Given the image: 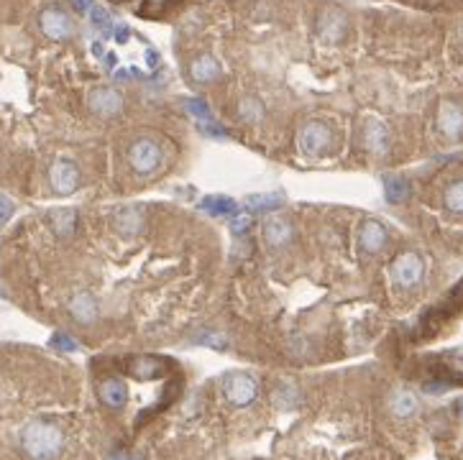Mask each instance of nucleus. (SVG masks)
Wrapping results in <instances>:
<instances>
[{"label": "nucleus", "mask_w": 463, "mask_h": 460, "mask_svg": "<svg viewBox=\"0 0 463 460\" xmlns=\"http://www.w3.org/2000/svg\"><path fill=\"white\" fill-rule=\"evenodd\" d=\"M64 447V435L54 422L34 420L20 430V450L28 460H57Z\"/></svg>", "instance_id": "obj_1"}, {"label": "nucleus", "mask_w": 463, "mask_h": 460, "mask_svg": "<svg viewBox=\"0 0 463 460\" xmlns=\"http://www.w3.org/2000/svg\"><path fill=\"white\" fill-rule=\"evenodd\" d=\"M223 391H225L230 404H235V407H246V404H251V401L259 396V381L249 374L235 371V374H228L225 379H223Z\"/></svg>", "instance_id": "obj_2"}, {"label": "nucleus", "mask_w": 463, "mask_h": 460, "mask_svg": "<svg viewBox=\"0 0 463 460\" xmlns=\"http://www.w3.org/2000/svg\"><path fill=\"white\" fill-rule=\"evenodd\" d=\"M128 161L139 174H151L161 161V148L156 141L151 138H139L128 151Z\"/></svg>", "instance_id": "obj_3"}, {"label": "nucleus", "mask_w": 463, "mask_h": 460, "mask_svg": "<svg viewBox=\"0 0 463 460\" xmlns=\"http://www.w3.org/2000/svg\"><path fill=\"white\" fill-rule=\"evenodd\" d=\"M423 271H425L423 259H420L417 254H412V251L397 256V261L392 264V279L404 289L415 287L417 281L423 279Z\"/></svg>", "instance_id": "obj_4"}, {"label": "nucleus", "mask_w": 463, "mask_h": 460, "mask_svg": "<svg viewBox=\"0 0 463 460\" xmlns=\"http://www.w3.org/2000/svg\"><path fill=\"white\" fill-rule=\"evenodd\" d=\"M330 143H333V134H330V128L325 126V123H320V120L307 123V126L303 128V134H300V148H303V153H307V156L328 151Z\"/></svg>", "instance_id": "obj_5"}, {"label": "nucleus", "mask_w": 463, "mask_h": 460, "mask_svg": "<svg viewBox=\"0 0 463 460\" xmlns=\"http://www.w3.org/2000/svg\"><path fill=\"white\" fill-rule=\"evenodd\" d=\"M88 105L93 113L110 118V115H118L123 110V98L113 87H95L93 93L88 95Z\"/></svg>", "instance_id": "obj_6"}, {"label": "nucleus", "mask_w": 463, "mask_h": 460, "mask_svg": "<svg viewBox=\"0 0 463 460\" xmlns=\"http://www.w3.org/2000/svg\"><path fill=\"white\" fill-rule=\"evenodd\" d=\"M41 31L49 36V39H69L74 31L72 20H69V16L64 13V11H59V8H47L44 13H41Z\"/></svg>", "instance_id": "obj_7"}, {"label": "nucleus", "mask_w": 463, "mask_h": 460, "mask_svg": "<svg viewBox=\"0 0 463 460\" xmlns=\"http://www.w3.org/2000/svg\"><path fill=\"white\" fill-rule=\"evenodd\" d=\"M77 182H80V169H77V164H74V161L59 159L52 167V187L57 189L59 194L74 192Z\"/></svg>", "instance_id": "obj_8"}, {"label": "nucleus", "mask_w": 463, "mask_h": 460, "mask_svg": "<svg viewBox=\"0 0 463 460\" xmlns=\"http://www.w3.org/2000/svg\"><path fill=\"white\" fill-rule=\"evenodd\" d=\"M438 128L443 131V136L448 138H461L463 136V107H458L456 102L445 100L438 110Z\"/></svg>", "instance_id": "obj_9"}, {"label": "nucleus", "mask_w": 463, "mask_h": 460, "mask_svg": "<svg viewBox=\"0 0 463 460\" xmlns=\"http://www.w3.org/2000/svg\"><path fill=\"white\" fill-rule=\"evenodd\" d=\"M292 225H289L287 218L282 215H269L266 220H264V240H266V246L271 248H282L287 246L289 240H292Z\"/></svg>", "instance_id": "obj_10"}, {"label": "nucleus", "mask_w": 463, "mask_h": 460, "mask_svg": "<svg viewBox=\"0 0 463 460\" xmlns=\"http://www.w3.org/2000/svg\"><path fill=\"white\" fill-rule=\"evenodd\" d=\"M346 26H348V20L341 11H322L320 18H317V34L325 41H341L346 34Z\"/></svg>", "instance_id": "obj_11"}, {"label": "nucleus", "mask_w": 463, "mask_h": 460, "mask_svg": "<svg viewBox=\"0 0 463 460\" xmlns=\"http://www.w3.org/2000/svg\"><path fill=\"white\" fill-rule=\"evenodd\" d=\"M363 146L369 148L371 153H387L389 148V131L379 120H369L363 128Z\"/></svg>", "instance_id": "obj_12"}, {"label": "nucleus", "mask_w": 463, "mask_h": 460, "mask_svg": "<svg viewBox=\"0 0 463 460\" xmlns=\"http://www.w3.org/2000/svg\"><path fill=\"white\" fill-rule=\"evenodd\" d=\"M358 243H361V248H363V251H369V254L382 251L384 243H387V228H384L382 223H376V220H366L361 225Z\"/></svg>", "instance_id": "obj_13"}, {"label": "nucleus", "mask_w": 463, "mask_h": 460, "mask_svg": "<svg viewBox=\"0 0 463 460\" xmlns=\"http://www.w3.org/2000/svg\"><path fill=\"white\" fill-rule=\"evenodd\" d=\"M98 394H100L102 404L110 407V409H121L123 404H126V399H128L126 384H123L121 379H105L100 384V389H98Z\"/></svg>", "instance_id": "obj_14"}, {"label": "nucleus", "mask_w": 463, "mask_h": 460, "mask_svg": "<svg viewBox=\"0 0 463 460\" xmlns=\"http://www.w3.org/2000/svg\"><path fill=\"white\" fill-rule=\"evenodd\" d=\"M69 312H72V317L77 322L88 325V322H93L98 317V305H95V300L88 292H77L69 300Z\"/></svg>", "instance_id": "obj_15"}, {"label": "nucleus", "mask_w": 463, "mask_h": 460, "mask_svg": "<svg viewBox=\"0 0 463 460\" xmlns=\"http://www.w3.org/2000/svg\"><path fill=\"white\" fill-rule=\"evenodd\" d=\"M189 74H192V80L195 82H213L218 74H221V67H218V61L208 54H202L197 57L192 64H189Z\"/></svg>", "instance_id": "obj_16"}, {"label": "nucleus", "mask_w": 463, "mask_h": 460, "mask_svg": "<svg viewBox=\"0 0 463 460\" xmlns=\"http://www.w3.org/2000/svg\"><path fill=\"white\" fill-rule=\"evenodd\" d=\"M407 194H410V184H407V179L394 177V174H387V177H384V197H387V202L399 205V202L407 200Z\"/></svg>", "instance_id": "obj_17"}, {"label": "nucleus", "mask_w": 463, "mask_h": 460, "mask_svg": "<svg viewBox=\"0 0 463 460\" xmlns=\"http://www.w3.org/2000/svg\"><path fill=\"white\" fill-rule=\"evenodd\" d=\"M49 223H52L57 235H69L74 230V223H77V213H74V210H67V207H59V210H52V213H49Z\"/></svg>", "instance_id": "obj_18"}, {"label": "nucleus", "mask_w": 463, "mask_h": 460, "mask_svg": "<svg viewBox=\"0 0 463 460\" xmlns=\"http://www.w3.org/2000/svg\"><path fill=\"white\" fill-rule=\"evenodd\" d=\"M235 207H238V205H235V200H230V197H223V194H210V197H205V200L200 202V210L215 215V218L233 213Z\"/></svg>", "instance_id": "obj_19"}, {"label": "nucleus", "mask_w": 463, "mask_h": 460, "mask_svg": "<svg viewBox=\"0 0 463 460\" xmlns=\"http://www.w3.org/2000/svg\"><path fill=\"white\" fill-rule=\"evenodd\" d=\"M113 223L121 233H139L143 225V218L139 210H121V213L113 218Z\"/></svg>", "instance_id": "obj_20"}, {"label": "nucleus", "mask_w": 463, "mask_h": 460, "mask_svg": "<svg viewBox=\"0 0 463 460\" xmlns=\"http://www.w3.org/2000/svg\"><path fill=\"white\" fill-rule=\"evenodd\" d=\"M392 412H394L397 417H410V414H415V412H417L415 394H410V391H397L394 396H392Z\"/></svg>", "instance_id": "obj_21"}, {"label": "nucleus", "mask_w": 463, "mask_h": 460, "mask_svg": "<svg viewBox=\"0 0 463 460\" xmlns=\"http://www.w3.org/2000/svg\"><path fill=\"white\" fill-rule=\"evenodd\" d=\"M284 202V194L282 192H269V194H251L246 197V207L249 210H276V207Z\"/></svg>", "instance_id": "obj_22"}, {"label": "nucleus", "mask_w": 463, "mask_h": 460, "mask_svg": "<svg viewBox=\"0 0 463 460\" xmlns=\"http://www.w3.org/2000/svg\"><path fill=\"white\" fill-rule=\"evenodd\" d=\"M445 207L450 213L463 215V179L448 184V189H445Z\"/></svg>", "instance_id": "obj_23"}, {"label": "nucleus", "mask_w": 463, "mask_h": 460, "mask_svg": "<svg viewBox=\"0 0 463 460\" xmlns=\"http://www.w3.org/2000/svg\"><path fill=\"white\" fill-rule=\"evenodd\" d=\"M195 343L197 346L215 348V350H225V348H228V338H225L223 333H213V330H202V333H197Z\"/></svg>", "instance_id": "obj_24"}, {"label": "nucleus", "mask_w": 463, "mask_h": 460, "mask_svg": "<svg viewBox=\"0 0 463 460\" xmlns=\"http://www.w3.org/2000/svg\"><path fill=\"white\" fill-rule=\"evenodd\" d=\"M161 371V360L156 358H139L134 363V374L139 379H151V376H159Z\"/></svg>", "instance_id": "obj_25"}, {"label": "nucleus", "mask_w": 463, "mask_h": 460, "mask_svg": "<svg viewBox=\"0 0 463 460\" xmlns=\"http://www.w3.org/2000/svg\"><path fill=\"white\" fill-rule=\"evenodd\" d=\"M184 105V110H187L192 118H197V123H202V120H213V115H210V107L205 100H197V98H189V100L182 102Z\"/></svg>", "instance_id": "obj_26"}, {"label": "nucleus", "mask_w": 463, "mask_h": 460, "mask_svg": "<svg viewBox=\"0 0 463 460\" xmlns=\"http://www.w3.org/2000/svg\"><path fill=\"white\" fill-rule=\"evenodd\" d=\"M274 401L282 409H292L297 404V389L292 384H282V387L274 391Z\"/></svg>", "instance_id": "obj_27"}, {"label": "nucleus", "mask_w": 463, "mask_h": 460, "mask_svg": "<svg viewBox=\"0 0 463 460\" xmlns=\"http://www.w3.org/2000/svg\"><path fill=\"white\" fill-rule=\"evenodd\" d=\"M241 115H243V120H249V123L262 120V115H264L262 102L254 100V98H243V100H241Z\"/></svg>", "instance_id": "obj_28"}, {"label": "nucleus", "mask_w": 463, "mask_h": 460, "mask_svg": "<svg viewBox=\"0 0 463 460\" xmlns=\"http://www.w3.org/2000/svg\"><path fill=\"white\" fill-rule=\"evenodd\" d=\"M49 346H52L54 350H59V353H74V350H77V341L69 338L67 333H54Z\"/></svg>", "instance_id": "obj_29"}, {"label": "nucleus", "mask_w": 463, "mask_h": 460, "mask_svg": "<svg viewBox=\"0 0 463 460\" xmlns=\"http://www.w3.org/2000/svg\"><path fill=\"white\" fill-rule=\"evenodd\" d=\"M90 20H93L95 28H102V31L110 34V16L105 13V8H100V6L90 8Z\"/></svg>", "instance_id": "obj_30"}, {"label": "nucleus", "mask_w": 463, "mask_h": 460, "mask_svg": "<svg viewBox=\"0 0 463 460\" xmlns=\"http://www.w3.org/2000/svg\"><path fill=\"white\" fill-rule=\"evenodd\" d=\"M251 215L249 213H238V215H233V218H230V230H233L235 235H241V233H246V230H249L251 228Z\"/></svg>", "instance_id": "obj_31"}, {"label": "nucleus", "mask_w": 463, "mask_h": 460, "mask_svg": "<svg viewBox=\"0 0 463 460\" xmlns=\"http://www.w3.org/2000/svg\"><path fill=\"white\" fill-rule=\"evenodd\" d=\"M200 131L208 136H215V138H225V136H228V131H225L221 123H215V120H202Z\"/></svg>", "instance_id": "obj_32"}, {"label": "nucleus", "mask_w": 463, "mask_h": 460, "mask_svg": "<svg viewBox=\"0 0 463 460\" xmlns=\"http://www.w3.org/2000/svg\"><path fill=\"white\" fill-rule=\"evenodd\" d=\"M11 215H13V202L8 200L6 194H0V228L11 220Z\"/></svg>", "instance_id": "obj_33"}, {"label": "nucleus", "mask_w": 463, "mask_h": 460, "mask_svg": "<svg viewBox=\"0 0 463 460\" xmlns=\"http://www.w3.org/2000/svg\"><path fill=\"white\" fill-rule=\"evenodd\" d=\"M450 384H445V381H430V384H425V391L428 394H440V391H445Z\"/></svg>", "instance_id": "obj_34"}, {"label": "nucleus", "mask_w": 463, "mask_h": 460, "mask_svg": "<svg viewBox=\"0 0 463 460\" xmlns=\"http://www.w3.org/2000/svg\"><path fill=\"white\" fill-rule=\"evenodd\" d=\"M128 34H131V31H128L126 26H118V28H115V41L126 44V41H128Z\"/></svg>", "instance_id": "obj_35"}, {"label": "nucleus", "mask_w": 463, "mask_h": 460, "mask_svg": "<svg viewBox=\"0 0 463 460\" xmlns=\"http://www.w3.org/2000/svg\"><path fill=\"white\" fill-rule=\"evenodd\" d=\"M146 64L148 67H156V64H159V54H156L154 49H148L146 52Z\"/></svg>", "instance_id": "obj_36"}, {"label": "nucleus", "mask_w": 463, "mask_h": 460, "mask_svg": "<svg viewBox=\"0 0 463 460\" xmlns=\"http://www.w3.org/2000/svg\"><path fill=\"white\" fill-rule=\"evenodd\" d=\"M72 3H74V8H77V11H90V6H93L90 0H72Z\"/></svg>", "instance_id": "obj_37"}, {"label": "nucleus", "mask_w": 463, "mask_h": 460, "mask_svg": "<svg viewBox=\"0 0 463 460\" xmlns=\"http://www.w3.org/2000/svg\"><path fill=\"white\" fill-rule=\"evenodd\" d=\"M105 64H107V69H113L115 64H118V57H115L113 52H110V54H105Z\"/></svg>", "instance_id": "obj_38"}, {"label": "nucleus", "mask_w": 463, "mask_h": 460, "mask_svg": "<svg viewBox=\"0 0 463 460\" xmlns=\"http://www.w3.org/2000/svg\"><path fill=\"white\" fill-rule=\"evenodd\" d=\"M93 54H95V57H105V49H102V41H95V44H93Z\"/></svg>", "instance_id": "obj_39"}, {"label": "nucleus", "mask_w": 463, "mask_h": 460, "mask_svg": "<svg viewBox=\"0 0 463 460\" xmlns=\"http://www.w3.org/2000/svg\"><path fill=\"white\" fill-rule=\"evenodd\" d=\"M456 409H458V412L463 414V399H461V401H458V404H456Z\"/></svg>", "instance_id": "obj_40"}, {"label": "nucleus", "mask_w": 463, "mask_h": 460, "mask_svg": "<svg viewBox=\"0 0 463 460\" xmlns=\"http://www.w3.org/2000/svg\"><path fill=\"white\" fill-rule=\"evenodd\" d=\"M113 460H128V458H113Z\"/></svg>", "instance_id": "obj_41"}]
</instances>
